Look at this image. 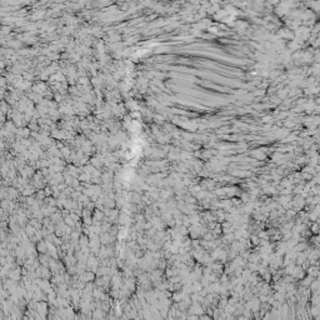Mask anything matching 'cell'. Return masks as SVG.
Masks as SVG:
<instances>
[{
    "instance_id": "obj_1",
    "label": "cell",
    "mask_w": 320,
    "mask_h": 320,
    "mask_svg": "<svg viewBox=\"0 0 320 320\" xmlns=\"http://www.w3.org/2000/svg\"><path fill=\"white\" fill-rule=\"evenodd\" d=\"M33 189H34V188H33V186H26V188H25V189H23V190H21V193H23V195H25V196H28L29 194L31 195V194H33V193H34V190H33Z\"/></svg>"
},
{
    "instance_id": "obj_2",
    "label": "cell",
    "mask_w": 320,
    "mask_h": 320,
    "mask_svg": "<svg viewBox=\"0 0 320 320\" xmlns=\"http://www.w3.org/2000/svg\"><path fill=\"white\" fill-rule=\"evenodd\" d=\"M38 250H39L40 253H46V244H45V241H40L39 244H38Z\"/></svg>"
},
{
    "instance_id": "obj_3",
    "label": "cell",
    "mask_w": 320,
    "mask_h": 320,
    "mask_svg": "<svg viewBox=\"0 0 320 320\" xmlns=\"http://www.w3.org/2000/svg\"><path fill=\"white\" fill-rule=\"evenodd\" d=\"M83 279H84V281H90V280L94 279V275L92 273H85L83 275Z\"/></svg>"
}]
</instances>
